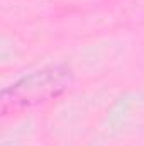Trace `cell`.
Returning <instances> with one entry per match:
<instances>
[{"label": "cell", "mask_w": 144, "mask_h": 146, "mask_svg": "<svg viewBox=\"0 0 144 146\" xmlns=\"http://www.w3.org/2000/svg\"><path fill=\"white\" fill-rule=\"evenodd\" d=\"M73 82L66 65H51L24 75L2 90V112H19L59 97Z\"/></svg>", "instance_id": "6da1fadb"}]
</instances>
